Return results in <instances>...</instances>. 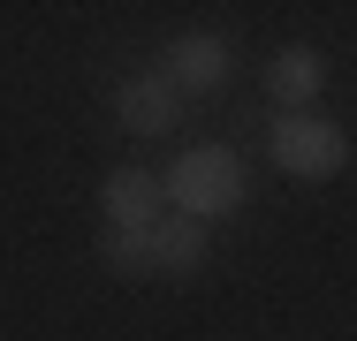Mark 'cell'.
Instances as JSON below:
<instances>
[{"instance_id":"obj_6","label":"cell","mask_w":357,"mask_h":341,"mask_svg":"<svg viewBox=\"0 0 357 341\" xmlns=\"http://www.w3.org/2000/svg\"><path fill=\"white\" fill-rule=\"evenodd\" d=\"M114 114H122V129H137V136H167L183 122V91L167 76H130L114 91Z\"/></svg>"},{"instance_id":"obj_7","label":"cell","mask_w":357,"mask_h":341,"mask_svg":"<svg viewBox=\"0 0 357 341\" xmlns=\"http://www.w3.org/2000/svg\"><path fill=\"white\" fill-rule=\"evenodd\" d=\"M266 91H274L282 114H304V106L327 91V61H319L312 46H282V54L266 61Z\"/></svg>"},{"instance_id":"obj_5","label":"cell","mask_w":357,"mask_h":341,"mask_svg":"<svg viewBox=\"0 0 357 341\" xmlns=\"http://www.w3.org/2000/svg\"><path fill=\"white\" fill-rule=\"evenodd\" d=\"M99 212H107V228H152V220L167 212V190H160V175H144V167H114V175L99 182Z\"/></svg>"},{"instance_id":"obj_1","label":"cell","mask_w":357,"mask_h":341,"mask_svg":"<svg viewBox=\"0 0 357 341\" xmlns=\"http://www.w3.org/2000/svg\"><path fill=\"white\" fill-rule=\"evenodd\" d=\"M99 258H107V273H122V280H144V273L183 280V273L206 266V220L160 212L152 228H107L99 235Z\"/></svg>"},{"instance_id":"obj_2","label":"cell","mask_w":357,"mask_h":341,"mask_svg":"<svg viewBox=\"0 0 357 341\" xmlns=\"http://www.w3.org/2000/svg\"><path fill=\"white\" fill-rule=\"evenodd\" d=\"M160 190H167V205H175L183 220H220V212H243L251 175H243V159H236L228 144H190V152H175V167L160 175Z\"/></svg>"},{"instance_id":"obj_4","label":"cell","mask_w":357,"mask_h":341,"mask_svg":"<svg viewBox=\"0 0 357 341\" xmlns=\"http://www.w3.org/2000/svg\"><path fill=\"white\" fill-rule=\"evenodd\" d=\"M228 68H236V46H228L220 31H183V38H167V46H160L152 76H167L175 91H220V84H228Z\"/></svg>"},{"instance_id":"obj_3","label":"cell","mask_w":357,"mask_h":341,"mask_svg":"<svg viewBox=\"0 0 357 341\" xmlns=\"http://www.w3.org/2000/svg\"><path fill=\"white\" fill-rule=\"evenodd\" d=\"M266 159L282 175H296V182H327V175L350 167V136L335 129V122H319V114H282L266 129Z\"/></svg>"}]
</instances>
